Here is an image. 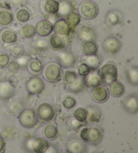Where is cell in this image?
I'll use <instances>...</instances> for the list:
<instances>
[{
    "label": "cell",
    "instance_id": "1",
    "mask_svg": "<svg viewBox=\"0 0 138 153\" xmlns=\"http://www.w3.org/2000/svg\"><path fill=\"white\" fill-rule=\"evenodd\" d=\"M101 78L102 82L107 85H109L113 82L117 80V68L111 63H108L100 67L97 72Z\"/></svg>",
    "mask_w": 138,
    "mask_h": 153
},
{
    "label": "cell",
    "instance_id": "2",
    "mask_svg": "<svg viewBox=\"0 0 138 153\" xmlns=\"http://www.w3.org/2000/svg\"><path fill=\"white\" fill-rule=\"evenodd\" d=\"M43 76L50 82H56L62 77V70L60 65L55 62L49 63L42 70Z\"/></svg>",
    "mask_w": 138,
    "mask_h": 153
},
{
    "label": "cell",
    "instance_id": "3",
    "mask_svg": "<svg viewBox=\"0 0 138 153\" xmlns=\"http://www.w3.org/2000/svg\"><path fill=\"white\" fill-rule=\"evenodd\" d=\"M102 138V132L99 128L95 127L84 128L80 131V138L88 143H97Z\"/></svg>",
    "mask_w": 138,
    "mask_h": 153
},
{
    "label": "cell",
    "instance_id": "4",
    "mask_svg": "<svg viewBox=\"0 0 138 153\" xmlns=\"http://www.w3.org/2000/svg\"><path fill=\"white\" fill-rule=\"evenodd\" d=\"M36 117L41 121L49 122L53 120L55 116L54 107L51 104L43 102L40 104L36 109Z\"/></svg>",
    "mask_w": 138,
    "mask_h": 153
},
{
    "label": "cell",
    "instance_id": "5",
    "mask_svg": "<svg viewBox=\"0 0 138 153\" xmlns=\"http://www.w3.org/2000/svg\"><path fill=\"white\" fill-rule=\"evenodd\" d=\"M18 120L24 128L30 129L34 128L37 123V118L35 112L32 109L23 110L18 117Z\"/></svg>",
    "mask_w": 138,
    "mask_h": 153
},
{
    "label": "cell",
    "instance_id": "6",
    "mask_svg": "<svg viewBox=\"0 0 138 153\" xmlns=\"http://www.w3.org/2000/svg\"><path fill=\"white\" fill-rule=\"evenodd\" d=\"M81 16L86 19H93L99 14V7L93 1H86L79 7Z\"/></svg>",
    "mask_w": 138,
    "mask_h": 153
},
{
    "label": "cell",
    "instance_id": "7",
    "mask_svg": "<svg viewBox=\"0 0 138 153\" xmlns=\"http://www.w3.org/2000/svg\"><path fill=\"white\" fill-rule=\"evenodd\" d=\"M44 82L38 77L31 78L26 84V89L29 93L33 94H38L43 91Z\"/></svg>",
    "mask_w": 138,
    "mask_h": 153
},
{
    "label": "cell",
    "instance_id": "8",
    "mask_svg": "<svg viewBox=\"0 0 138 153\" xmlns=\"http://www.w3.org/2000/svg\"><path fill=\"white\" fill-rule=\"evenodd\" d=\"M109 97V92L106 87L99 86L94 88L92 93V97L94 101L98 103H103L106 102Z\"/></svg>",
    "mask_w": 138,
    "mask_h": 153
},
{
    "label": "cell",
    "instance_id": "9",
    "mask_svg": "<svg viewBox=\"0 0 138 153\" xmlns=\"http://www.w3.org/2000/svg\"><path fill=\"white\" fill-rule=\"evenodd\" d=\"M122 44L118 39L115 37H109L106 39L103 44L104 49L107 53L115 54L121 49Z\"/></svg>",
    "mask_w": 138,
    "mask_h": 153
},
{
    "label": "cell",
    "instance_id": "10",
    "mask_svg": "<svg viewBox=\"0 0 138 153\" xmlns=\"http://www.w3.org/2000/svg\"><path fill=\"white\" fill-rule=\"evenodd\" d=\"M66 45L65 40L59 34L55 33L50 36L49 39V45L54 51H61L65 48Z\"/></svg>",
    "mask_w": 138,
    "mask_h": 153
},
{
    "label": "cell",
    "instance_id": "11",
    "mask_svg": "<svg viewBox=\"0 0 138 153\" xmlns=\"http://www.w3.org/2000/svg\"><path fill=\"white\" fill-rule=\"evenodd\" d=\"M15 88L8 81H0V99H8L14 95Z\"/></svg>",
    "mask_w": 138,
    "mask_h": 153
},
{
    "label": "cell",
    "instance_id": "12",
    "mask_svg": "<svg viewBox=\"0 0 138 153\" xmlns=\"http://www.w3.org/2000/svg\"><path fill=\"white\" fill-rule=\"evenodd\" d=\"M36 31L39 36L42 37L48 36L53 31V25L49 21L42 20L37 24Z\"/></svg>",
    "mask_w": 138,
    "mask_h": 153
},
{
    "label": "cell",
    "instance_id": "13",
    "mask_svg": "<svg viewBox=\"0 0 138 153\" xmlns=\"http://www.w3.org/2000/svg\"><path fill=\"white\" fill-rule=\"evenodd\" d=\"M123 107L129 113L134 114L138 111L137 97L134 94H131L125 99L123 102Z\"/></svg>",
    "mask_w": 138,
    "mask_h": 153
},
{
    "label": "cell",
    "instance_id": "14",
    "mask_svg": "<svg viewBox=\"0 0 138 153\" xmlns=\"http://www.w3.org/2000/svg\"><path fill=\"white\" fill-rule=\"evenodd\" d=\"M58 134V129L53 123H49L46 125L42 130V135L47 140H55L57 138Z\"/></svg>",
    "mask_w": 138,
    "mask_h": 153
},
{
    "label": "cell",
    "instance_id": "15",
    "mask_svg": "<svg viewBox=\"0 0 138 153\" xmlns=\"http://www.w3.org/2000/svg\"><path fill=\"white\" fill-rule=\"evenodd\" d=\"M83 82L84 84H85L87 87L96 88L101 84L102 80L97 73L92 72L90 74V72L87 76H84Z\"/></svg>",
    "mask_w": 138,
    "mask_h": 153
},
{
    "label": "cell",
    "instance_id": "16",
    "mask_svg": "<svg viewBox=\"0 0 138 153\" xmlns=\"http://www.w3.org/2000/svg\"><path fill=\"white\" fill-rule=\"evenodd\" d=\"M49 147V143L47 140L42 138H37L32 143V150L36 153H44L47 152Z\"/></svg>",
    "mask_w": 138,
    "mask_h": 153
},
{
    "label": "cell",
    "instance_id": "17",
    "mask_svg": "<svg viewBox=\"0 0 138 153\" xmlns=\"http://www.w3.org/2000/svg\"><path fill=\"white\" fill-rule=\"evenodd\" d=\"M82 51L83 54L88 56V55H96L99 50V46H98L96 42L91 40H88L83 42L81 46Z\"/></svg>",
    "mask_w": 138,
    "mask_h": 153
},
{
    "label": "cell",
    "instance_id": "18",
    "mask_svg": "<svg viewBox=\"0 0 138 153\" xmlns=\"http://www.w3.org/2000/svg\"><path fill=\"white\" fill-rule=\"evenodd\" d=\"M86 150V146L83 142L78 139H73L68 143V151L71 153H82Z\"/></svg>",
    "mask_w": 138,
    "mask_h": 153
},
{
    "label": "cell",
    "instance_id": "19",
    "mask_svg": "<svg viewBox=\"0 0 138 153\" xmlns=\"http://www.w3.org/2000/svg\"><path fill=\"white\" fill-rule=\"evenodd\" d=\"M58 60H59L61 65L65 68L72 67L76 62V59L73 55L70 53L67 52L59 54L58 56Z\"/></svg>",
    "mask_w": 138,
    "mask_h": 153
},
{
    "label": "cell",
    "instance_id": "20",
    "mask_svg": "<svg viewBox=\"0 0 138 153\" xmlns=\"http://www.w3.org/2000/svg\"><path fill=\"white\" fill-rule=\"evenodd\" d=\"M109 88H108L109 91H108V92L114 97H120L124 94L125 88L124 85L121 82L116 80L109 84Z\"/></svg>",
    "mask_w": 138,
    "mask_h": 153
},
{
    "label": "cell",
    "instance_id": "21",
    "mask_svg": "<svg viewBox=\"0 0 138 153\" xmlns=\"http://www.w3.org/2000/svg\"><path fill=\"white\" fill-rule=\"evenodd\" d=\"M53 29L60 35H68L70 31V26L65 20L61 19L55 24Z\"/></svg>",
    "mask_w": 138,
    "mask_h": 153
},
{
    "label": "cell",
    "instance_id": "22",
    "mask_svg": "<svg viewBox=\"0 0 138 153\" xmlns=\"http://www.w3.org/2000/svg\"><path fill=\"white\" fill-rule=\"evenodd\" d=\"M1 39L4 43L12 44L16 42L17 34L11 29H4L1 33Z\"/></svg>",
    "mask_w": 138,
    "mask_h": 153
},
{
    "label": "cell",
    "instance_id": "23",
    "mask_svg": "<svg viewBox=\"0 0 138 153\" xmlns=\"http://www.w3.org/2000/svg\"><path fill=\"white\" fill-rule=\"evenodd\" d=\"M28 70L29 72L33 75H38L43 70V65L39 59H33L28 62Z\"/></svg>",
    "mask_w": 138,
    "mask_h": 153
},
{
    "label": "cell",
    "instance_id": "24",
    "mask_svg": "<svg viewBox=\"0 0 138 153\" xmlns=\"http://www.w3.org/2000/svg\"><path fill=\"white\" fill-rule=\"evenodd\" d=\"M88 117L87 120L90 123L99 122L101 118V113L96 108L89 107L87 108Z\"/></svg>",
    "mask_w": 138,
    "mask_h": 153
},
{
    "label": "cell",
    "instance_id": "25",
    "mask_svg": "<svg viewBox=\"0 0 138 153\" xmlns=\"http://www.w3.org/2000/svg\"><path fill=\"white\" fill-rule=\"evenodd\" d=\"M79 78H80L79 77L78 74H77L73 70L66 71L64 76H63V80H64L65 84L68 86V88L77 82L79 80Z\"/></svg>",
    "mask_w": 138,
    "mask_h": 153
},
{
    "label": "cell",
    "instance_id": "26",
    "mask_svg": "<svg viewBox=\"0 0 138 153\" xmlns=\"http://www.w3.org/2000/svg\"><path fill=\"white\" fill-rule=\"evenodd\" d=\"M31 14L29 10L26 8H21L16 12L15 18L18 22L25 23L30 19Z\"/></svg>",
    "mask_w": 138,
    "mask_h": 153
},
{
    "label": "cell",
    "instance_id": "27",
    "mask_svg": "<svg viewBox=\"0 0 138 153\" xmlns=\"http://www.w3.org/2000/svg\"><path fill=\"white\" fill-rule=\"evenodd\" d=\"M13 20H14V16L12 12L7 10H3L0 12V26H9L12 23Z\"/></svg>",
    "mask_w": 138,
    "mask_h": 153
},
{
    "label": "cell",
    "instance_id": "28",
    "mask_svg": "<svg viewBox=\"0 0 138 153\" xmlns=\"http://www.w3.org/2000/svg\"><path fill=\"white\" fill-rule=\"evenodd\" d=\"M20 35L24 39H31L35 35L36 28L33 25H26L22 26L20 30Z\"/></svg>",
    "mask_w": 138,
    "mask_h": 153
},
{
    "label": "cell",
    "instance_id": "29",
    "mask_svg": "<svg viewBox=\"0 0 138 153\" xmlns=\"http://www.w3.org/2000/svg\"><path fill=\"white\" fill-rule=\"evenodd\" d=\"M73 118L80 123H84L87 121L88 111L86 108L78 107L73 113Z\"/></svg>",
    "mask_w": 138,
    "mask_h": 153
},
{
    "label": "cell",
    "instance_id": "30",
    "mask_svg": "<svg viewBox=\"0 0 138 153\" xmlns=\"http://www.w3.org/2000/svg\"><path fill=\"white\" fill-rule=\"evenodd\" d=\"M84 62L91 69H96V68H99L100 64V60L99 57L96 55V54L88 55V56L85 57L84 59Z\"/></svg>",
    "mask_w": 138,
    "mask_h": 153
},
{
    "label": "cell",
    "instance_id": "31",
    "mask_svg": "<svg viewBox=\"0 0 138 153\" xmlns=\"http://www.w3.org/2000/svg\"><path fill=\"white\" fill-rule=\"evenodd\" d=\"M127 77L129 82L132 85L137 86L138 84V70L137 68H131L127 70Z\"/></svg>",
    "mask_w": 138,
    "mask_h": 153
},
{
    "label": "cell",
    "instance_id": "32",
    "mask_svg": "<svg viewBox=\"0 0 138 153\" xmlns=\"http://www.w3.org/2000/svg\"><path fill=\"white\" fill-rule=\"evenodd\" d=\"M59 3L55 0H49L45 5V9L51 14H57L59 11Z\"/></svg>",
    "mask_w": 138,
    "mask_h": 153
},
{
    "label": "cell",
    "instance_id": "33",
    "mask_svg": "<svg viewBox=\"0 0 138 153\" xmlns=\"http://www.w3.org/2000/svg\"><path fill=\"white\" fill-rule=\"evenodd\" d=\"M80 16L76 12H71L68 14L67 17V22L70 27H76V26L80 22Z\"/></svg>",
    "mask_w": 138,
    "mask_h": 153
},
{
    "label": "cell",
    "instance_id": "34",
    "mask_svg": "<svg viewBox=\"0 0 138 153\" xmlns=\"http://www.w3.org/2000/svg\"><path fill=\"white\" fill-rule=\"evenodd\" d=\"M79 36L83 40H90L94 37L93 32L89 28L83 27L79 31Z\"/></svg>",
    "mask_w": 138,
    "mask_h": 153
},
{
    "label": "cell",
    "instance_id": "35",
    "mask_svg": "<svg viewBox=\"0 0 138 153\" xmlns=\"http://www.w3.org/2000/svg\"><path fill=\"white\" fill-rule=\"evenodd\" d=\"M76 100L75 98L71 97V96H67L65 97L63 101V106L65 109L68 110H70L76 106Z\"/></svg>",
    "mask_w": 138,
    "mask_h": 153
},
{
    "label": "cell",
    "instance_id": "36",
    "mask_svg": "<svg viewBox=\"0 0 138 153\" xmlns=\"http://www.w3.org/2000/svg\"><path fill=\"white\" fill-rule=\"evenodd\" d=\"M90 71H91V68L85 63H82L80 65H79V66L78 67V75L82 76V77L87 76L90 72Z\"/></svg>",
    "mask_w": 138,
    "mask_h": 153
},
{
    "label": "cell",
    "instance_id": "37",
    "mask_svg": "<svg viewBox=\"0 0 138 153\" xmlns=\"http://www.w3.org/2000/svg\"><path fill=\"white\" fill-rule=\"evenodd\" d=\"M24 50L22 47L19 45H15L11 47V53L13 56L16 57H20L23 54Z\"/></svg>",
    "mask_w": 138,
    "mask_h": 153
},
{
    "label": "cell",
    "instance_id": "38",
    "mask_svg": "<svg viewBox=\"0 0 138 153\" xmlns=\"http://www.w3.org/2000/svg\"><path fill=\"white\" fill-rule=\"evenodd\" d=\"M71 10L70 6L68 3H66L65 1L62 2V4H59V8L58 12H60L61 14L63 15H66L70 13Z\"/></svg>",
    "mask_w": 138,
    "mask_h": 153
},
{
    "label": "cell",
    "instance_id": "39",
    "mask_svg": "<svg viewBox=\"0 0 138 153\" xmlns=\"http://www.w3.org/2000/svg\"><path fill=\"white\" fill-rule=\"evenodd\" d=\"M10 62V57L6 53L0 54V67H6Z\"/></svg>",
    "mask_w": 138,
    "mask_h": 153
},
{
    "label": "cell",
    "instance_id": "40",
    "mask_svg": "<svg viewBox=\"0 0 138 153\" xmlns=\"http://www.w3.org/2000/svg\"><path fill=\"white\" fill-rule=\"evenodd\" d=\"M107 20L111 25H115L119 22V18L118 17V16L115 14V13H111V14L108 16Z\"/></svg>",
    "mask_w": 138,
    "mask_h": 153
},
{
    "label": "cell",
    "instance_id": "41",
    "mask_svg": "<svg viewBox=\"0 0 138 153\" xmlns=\"http://www.w3.org/2000/svg\"><path fill=\"white\" fill-rule=\"evenodd\" d=\"M5 146H6V144H5V142L1 136H0V152H2L4 151L5 150Z\"/></svg>",
    "mask_w": 138,
    "mask_h": 153
}]
</instances>
